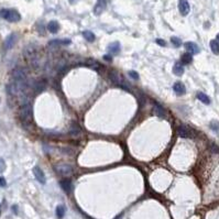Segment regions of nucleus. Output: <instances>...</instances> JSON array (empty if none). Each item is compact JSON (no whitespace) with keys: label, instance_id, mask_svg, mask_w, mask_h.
Wrapping results in <instances>:
<instances>
[{"label":"nucleus","instance_id":"obj_34","mask_svg":"<svg viewBox=\"0 0 219 219\" xmlns=\"http://www.w3.org/2000/svg\"><path fill=\"white\" fill-rule=\"evenodd\" d=\"M217 41L219 42V34H217Z\"/></svg>","mask_w":219,"mask_h":219},{"label":"nucleus","instance_id":"obj_18","mask_svg":"<svg viewBox=\"0 0 219 219\" xmlns=\"http://www.w3.org/2000/svg\"><path fill=\"white\" fill-rule=\"evenodd\" d=\"M173 73H174L176 76H182L184 74V67L182 63H176L173 67Z\"/></svg>","mask_w":219,"mask_h":219},{"label":"nucleus","instance_id":"obj_4","mask_svg":"<svg viewBox=\"0 0 219 219\" xmlns=\"http://www.w3.org/2000/svg\"><path fill=\"white\" fill-rule=\"evenodd\" d=\"M28 72L22 67H17L12 71V79L16 82H24L27 81Z\"/></svg>","mask_w":219,"mask_h":219},{"label":"nucleus","instance_id":"obj_32","mask_svg":"<svg viewBox=\"0 0 219 219\" xmlns=\"http://www.w3.org/2000/svg\"><path fill=\"white\" fill-rule=\"evenodd\" d=\"M6 179H3V177H0V186H1V187H5L6 186Z\"/></svg>","mask_w":219,"mask_h":219},{"label":"nucleus","instance_id":"obj_12","mask_svg":"<svg viewBox=\"0 0 219 219\" xmlns=\"http://www.w3.org/2000/svg\"><path fill=\"white\" fill-rule=\"evenodd\" d=\"M106 6H107V0H98L96 7L94 8V12L97 14V16H99V14L105 10Z\"/></svg>","mask_w":219,"mask_h":219},{"label":"nucleus","instance_id":"obj_27","mask_svg":"<svg viewBox=\"0 0 219 219\" xmlns=\"http://www.w3.org/2000/svg\"><path fill=\"white\" fill-rule=\"evenodd\" d=\"M171 42H172V44L174 45L175 47H179L182 45L181 39L176 38V36H173V38H171Z\"/></svg>","mask_w":219,"mask_h":219},{"label":"nucleus","instance_id":"obj_3","mask_svg":"<svg viewBox=\"0 0 219 219\" xmlns=\"http://www.w3.org/2000/svg\"><path fill=\"white\" fill-rule=\"evenodd\" d=\"M54 170H55V172L57 174L64 175V176L71 175L73 173V168L67 163H57L54 166Z\"/></svg>","mask_w":219,"mask_h":219},{"label":"nucleus","instance_id":"obj_2","mask_svg":"<svg viewBox=\"0 0 219 219\" xmlns=\"http://www.w3.org/2000/svg\"><path fill=\"white\" fill-rule=\"evenodd\" d=\"M0 17L6 19L9 22H18L21 19L20 13L14 9H1L0 10Z\"/></svg>","mask_w":219,"mask_h":219},{"label":"nucleus","instance_id":"obj_33","mask_svg":"<svg viewBox=\"0 0 219 219\" xmlns=\"http://www.w3.org/2000/svg\"><path fill=\"white\" fill-rule=\"evenodd\" d=\"M104 58H105L106 61H108V62H110V61H112L111 55H105V56H104Z\"/></svg>","mask_w":219,"mask_h":219},{"label":"nucleus","instance_id":"obj_24","mask_svg":"<svg viewBox=\"0 0 219 219\" xmlns=\"http://www.w3.org/2000/svg\"><path fill=\"white\" fill-rule=\"evenodd\" d=\"M66 45V44H71V40L67 39V40H53L50 42V45Z\"/></svg>","mask_w":219,"mask_h":219},{"label":"nucleus","instance_id":"obj_28","mask_svg":"<svg viewBox=\"0 0 219 219\" xmlns=\"http://www.w3.org/2000/svg\"><path fill=\"white\" fill-rule=\"evenodd\" d=\"M210 128H211L215 132H219V122H217V121H211V122H210Z\"/></svg>","mask_w":219,"mask_h":219},{"label":"nucleus","instance_id":"obj_19","mask_svg":"<svg viewBox=\"0 0 219 219\" xmlns=\"http://www.w3.org/2000/svg\"><path fill=\"white\" fill-rule=\"evenodd\" d=\"M58 29H60V25H58V23L54 20L50 21L49 24H47V30H49L51 33H56V32L58 31Z\"/></svg>","mask_w":219,"mask_h":219},{"label":"nucleus","instance_id":"obj_31","mask_svg":"<svg viewBox=\"0 0 219 219\" xmlns=\"http://www.w3.org/2000/svg\"><path fill=\"white\" fill-rule=\"evenodd\" d=\"M155 42H157L159 45H161V46H165V45H166V42L164 40H162V39H157V40H155Z\"/></svg>","mask_w":219,"mask_h":219},{"label":"nucleus","instance_id":"obj_23","mask_svg":"<svg viewBox=\"0 0 219 219\" xmlns=\"http://www.w3.org/2000/svg\"><path fill=\"white\" fill-rule=\"evenodd\" d=\"M83 35H84V38H85L86 40L88 41V42H94L95 39H96L95 34L93 33V32H90V31H84L83 32Z\"/></svg>","mask_w":219,"mask_h":219},{"label":"nucleus","instance_id":"obj_26","mask_svg":"<svg viewBox=\"0 0 219 219\" xmlns=\"http://www.w3.org/2000/svg\"><path fill=\"white\" fill-rule=\"evenodd\" d=\"M85 65H87V66H89V67H92V68H98L99 67V63L98 62H96V61H93V60H87L85 63H84Z\"/></svg>","mask_w":219,"mask_h":219},{"label":"nucleus","instance_id":"obj_25","mask_svg":"<svg viewBox=\"0 0 219 219\" xmlns=\"http://www.w3.org/2000/svg\"><path fill=\"white\" fill-rule=\"evenodd\" d=\"M64 215H65V207L63 205H58L56 207V216H57V218L62 219L64 217Z\"/></svg>","mask_w":219,"mask_h":219},{"label":"nucleus","instance_id":"obj_7","mask_svg":"<svg viewBox=\"0 0 219 219\" xmlns=\"http://www.w3.org/2000/svg\"><path fill=\"white\" fill-rule=\"evenodd\" d=\"M33 173H34V176L36 177V179H38L41 184H45V182H46L45 175H44V173H43V171L41 170L39 166H35V168H33Z\"/></svg>","mask_w":219,"mask_h":219},{"label":"nucleus","instance_id":"obj_11","mask_svg":"<svg viewBox=\"0 0 219 219\" xmlns=\"http://www.w3.org/2000/svg\"><path fill=\"white\" fill-rule=\"evenodd\" d=\"M16 41H17V35H16V34L12 33V34H10V35H8L7 39L5 40V49L6 50H10L14 45Z\"/></svg>","mask_w":219,"mask_h":219},{"label":"nucleus","instance_id":"obj_16","mask_svg":"<svg viewBox=\"0 0 219 219\" xmlns=\"http://www.w3.org/2000/svg\"><path fill=\"white\" fill-rule=\"evenodd\" d=\"M184 46H185V49L187 50L188 52H190V54H197L199 52L198 46H197L194 42H186L185 44H184Z\"/></svg>","mask_w":219,"mask_h":219},{"label":"nucleus","instance_id":"obj_35","mask_svg":"<svg viewBox=\"0 0 219 219\" xmlns=\"http://www.w3.org/2000/svg\"><path fill=\"white\" fill-rule=\"evenodd\" d=\"M116 219H121V216H118V217H117Z\"/></svg>","mask_w":219,"mask_h":219},{"label":"nucleus","instance_id":"obj_13","mask_svg":"<svg viewBox=\"0 0 219 219\" xmlns=\"http://www.w3.org/2000/svg\"><path fill=\"white\" fill-rule=\"evenodd\" d=\"M153 111H154V114L157 115L158 117H160V118L165 116V110H164V108L162 107V105L157 103V101L153 104Z\"/></svg>","mask_w":219,"mask_h":219},{"label":"nucleus","instance_id":"obj_29","mask_svg":"<svg viewBox=\"0 0 219 219\" xmlns=\"http://www.w3.org/2000/svg\"><path fill=\"white\" fill-rule=\"evenodd\" d=\"M129 76L133 79H139V74L134 71H129Z\"/></svg>","mask_w":219,"mask_h":219},{"label":"nucleus","instance_id":"obj_9","mask_svg":"<svg viewBox=\"0 0 219 219\" xmlns=\"http://www.w3.org/2000/svg\"><path fill=\"white\" fill-rule=\"evenodd\" d=\"M120 49H121V46H120V43L119 42L110 43L107 47L108 53H109L110 55H116V54H118L119 52H120Z\"/></svg>","mask_w":219,"mask_h":219},{"label":"nucleus","instance_id":"obj_21","mask_svg":"<svg viewBox=\"0 0 219 219\" xmlns=\"http://www.w3.org/2000/svg\"><path fill=\"white\" fill-rule=\"evenodd\" d=\"M192 61H193V57H192V54L190 53H185L182 55V64H184V65L190 64Z\"/></svg>","mask_w":219,"mask_h":219},{"label":"nucleus","instance_id":"obj_1","mask_svg":"<svg viewBox=\"0 0 219 219\" xmlns=\"http://www.w3.org/2000/svg\"><path fill=\"white\" fill-rule=\"evenodd\" d=\"M19 115H20V118L22 120V122L24 125H28V123H31L32 121V106L30 105L29 103L27 104H22L20 108V111H19Z\"/></svg>","mask_w":219,"mask_h":219},{"label":"nucleus","instance_id":"obj_22","mask_svg":"<svg viewBox=\"0 0 219 219\" xmlns=\"http://www.w3.org/2000/svg\"><path fill=\"white\" fill-rule=\"evenodd\" d=\"M210 49L214 54H219V42L217 40L210 41Z\"/></svg>","mask_w":219,"mask_h":219},{"label":"nucleus","instance_id":"obj_14","mask_svg":"<svg viewBox=\"0 0 219 219\" xmlns=\"http://www.w3.org/2000/svg\"><path fill=\"white\" fill-rule=\"evenodd\" d=\"M45 87H46V82H45L44 79H40V81H38L36 83H34V85H33L34 92H35L36 94L43 92V90L45 89Z\"/></svg>","mask_w":219,"mask_h":219},{"label":"nucleus","instance_id":"obj_17","mask_svg":"<svg viewBox=\"0 0 219 219\" xmlns=\"http://www.w3.org/2000/svg\"><path fill=\"white\" fill-rule=\"evenodd\" d=\"M173 89H174V92L176 93L177 95H184L186 93L185 86H184V84L181 83V82H177V83H175L174 86H173Z\"/></svg>","mask_w":219,"mask_h":219},{"label":"nucleus","instance_id":"obj_30","mask_svg":"<svg viewBox=\"0 0 219 219\" xmlns=\"http://www.w3.org/2000/svg\"><path fill=\"white\" fill-rule=\"evenodd\" d=\"M6 168V164H5V161L3 159H0V173H3Z\"/></svg>","mask_w":219,"mask_h":219},{"label":"nucleus","instance_id":"obj_10","mask_svg":"<svg viewBox=\"0 0 219 219\" xmlns=\"http://www.w3.org/2000/svg\"><path fill=\"white\" fill-rule=\"evenodd\" d=\"M60 184H61L62 190H64L65 193H67V194L72 193V190H73V185H72V182L69 181V179H62Z\"/></svg>","mask_w":219,"mask_h":219},{"label":"nucleus","instance_id":"obj_8","mask_svg":"<svg viewBox=\"0 0 219 219\" xmlns=\"http://www.w3.org/2000/svg\"><path fill=\"white\" fill-rule=\"evenodd\" d=\"M109 77H110V79H111L112 82H114L115 84H116L117 86H122V84L125 83V82L122 81V79H121V76L120 75L118 74V73H117L116 71H111L109 73Z\"/></svg>","mask_w":219,"mask_h":219},{"label":"nucleus","instance_id":"obj_5","mask_svg":"<svg viewBox=\"0 0 219 219\" xmlns=\"http://www.w3.org/2000/svg\"><path fill=\"white\" fill-rule=\"evenodd\" d=\"M177 134H179L181 138H184V139H190V138H193L194 136V131H193L190 128H188L187 126H179L177 128Z\"/></svg>","mask_w":219,"mask_h":219},{"label":"nucleus","instance_id":"obj_15","mask_svg":"<svg viewBox=\"0 0 219 219\" xmlns=\"http://www.w3.org/2000/svg\"><path fill=\"white\" fill-rule=\"evenodd\" d=\"M69 132H71L72 136H79V134L82 133V129H81V127H79L78 123L73 121L71 125V130H69Z\"/></svg>","mask_w":219,"mask_h":219},{"label":"nucleus","instance_id":"obj_20","mask_svg":"<svg viewBox=\"0 0 219 219\" xmlns=\"http://www.w3.org/2000/svg\"><path fill=\"white\" fill-rule=\"evenodd\" d=\"M197 98H198L201 103L205 104V105H209L210 104V98L206 94H204V93H198V94H197Z\"/></svg>","mask_w":219,"mask_h":219},{"label":"nucleus","instance_id":"obj_6","mask_svg":"<svg viewBox=\"0 0 219 219\" xmlns=\"http://www.w3.org/2000/svg\"><path fill=\"white\" fill-rule=\"evenodd\" d=\"M179 10L182 16H187L190 13V7L187 0H179Z\"/></svg>","mask_w":219,"mask_h":219}]
</instances>
